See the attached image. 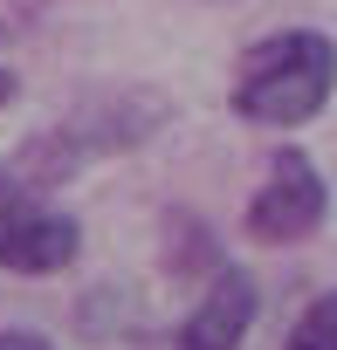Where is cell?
<instances>
[{
    "label": "cell",
    "instance_id": "1",
    "mask_svg": "<svg viewBox=\"0 0 337 350\" xmlns=\"http://www.w3.org/2000/svg\"><path fill=\"white\" fill-rule=\"evenodd\" d=\"M330 90H337V42L316 28H282L234 62V117L269 131L310 124L330 103Z\"/></svg>",
    "mask_w": 337,
    "mask_h": 350
},
{
    "label": "cell",
    "instance_id": "6",
    "mask_svg": "<svg viewBox=\"0 0 337 350\" xmlns=\"http://www.w3.org/2000/svg\"><path fill=\"white\" fill-rule=\"evenodd\" d=\"M0 350H55L42 329H0Z\"/></svg>",
    "mask_w": 337,
    "mask_h": 350
},
{
    "label": "cell",
    "instance_id": "2",
    "mask_svg": "<svg viewBox=\"0 0 337 350\" xmlns=\"http://www.w3.org/2000/svg\"><path fill=\"white\" fill-rule=\"evenodd\" d=\"M76 254H83V227L0 165V268L8 275H62Z\"/></svg>",
    "mask_w": 337,
    "mask_h": 350
},
{
    "label": "cell",
    "instance_id": "4",
    "mask_svg": "<svg viewBox=\"0 0 337 350\" xmlns=\"http://www.w3.org/2000/svg\"><path fill=\"white\" fill-rule=\"evenodd\" d=\"M255 282L241 275V268H221L214 275V288L186 309V323H179V350H241V336L255 329Z\"/></svg>",
    "mask_w": 337,
    "mask_h": 350
},
{
    "label": "cell",
    "instance_id": "5",
    "mask_svg": "<svg viewBox=\"0 0 337 350\" xmlns=\"http://www.w3.org/2000/svg\"><path fill=\"white\" fill-rule=\"evenodd\" d=\"M282 350H337V288L316 295V302L296 316V329L282 336Z\"/></svg>",
    "mask_w": 337,
    "mask_h": 350
},
{
    "label": "cell",
    "instance_id": "7",
    "mask_svg": "<svg viewBox=\"0 0 337 350\" xmlns=\"http://www.w3.org/2000/svg\"><path fill=\"white\" fill-rule=\"evenodd\" d=\"M8 103H14V76H8V69H0V110H8Z\"/></svg>",
    "mask_w": 337,
    "mask_h": 350
},
{
    "label": "cell",
    "instance_id": "3",
    "mask_svg": "<svg viewBox=\"0 0 337 350\" xmlns=\"http://www.w3.org/2000/svg\"><path fill=\"white\" fill-rule=\"evenodd\" d=\"M323 213H330L323 172L310 165V151L282 144V151L269 158V172H262L255 200H248V241H262V247H296V241H310V234L323 227Z\"/></svg>",
    "mask_w": 337,
    "mask_h": 350
}]
</instances>
